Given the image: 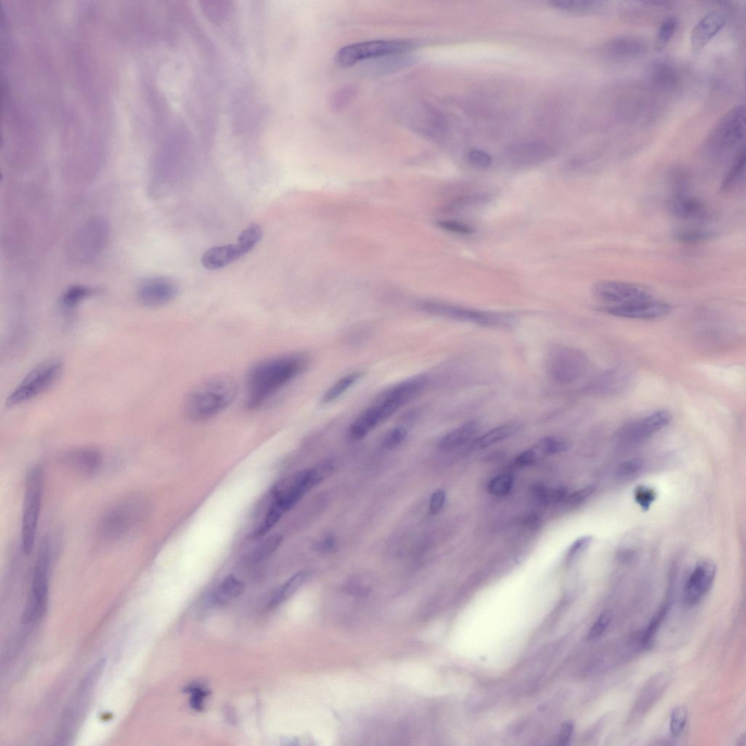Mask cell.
Instances as JSON below:
<instances>
[{
  "instance_id": "cell-49",
  "label": "cell",
  "mask_w": 746,
  "mask_h": 746,
  "mask_svg": "<svg viewBox=\"0 0 746 746\" xmlns=\"http://www.w3.org/2000/svg\"><path fill=\"white\" fill-rule=\"evenodd\" d=\"M439 225L450 232L458 234L467 235L474 233V230L470 226L454 221H443L439 223Z\"/></svg>"
},
{
  "instance_id": "cell-17",
  "label": "cell",
  "mask_w": 746,
  "mask_h": 746,
  "mask_svg": "<svg viewBox=\"0 0 746 746\" xmlns=\"http://www.w3.org/2000/svg\"><path fill=\"white\" fill-rule=\"evenodd\" d=\"M726 20L727 16L723 11L716 10L707 12L694 26L692 31L690 42L693 53H700L713 38L721 31Z\"/></svg>"
},
{
  "instance_id": "cell-40",
  "label": "cell",
  "mask_w": 746,
  "mask_h": 746,
  "mask_svg": "<svg viewBox=\"0 0 746 746\" xmlns=\"http://www.w3.org/2000/svg\"><path fill=\"white\" fill-rule=\"evenodd\" d=\"M514 485L511 475L503 474L494 478L488 485V491L495 496H504L510 493Z\"/></svg>"
},
{
  "instance_id": "cell-11",
  "label": "cell",
  "mask_w": 746,
  "mask_h": 746,
  "mask_svg": "<svg viewBox=\"0 0 746 746\" xmlns=\"http://www.w3.org/2000/svg\"><path fill=\"white\" fill-rule=\"evenodd\" d=\"M595 297L607 305H619L654 299V292L647 285L638 283L603 280L594 284Z\"/></svg>"
},
{
  "instance_id": "cell-26",
  "label": "cell",
  "mask_w": 746,
  "mask_h": 746,
  "mask_svg": "<svg viewBox=\"0 0 746 746\" xmlns=\"http://www.w3.org/2000/svg\"><path fill=\"white\" fill-rule=\"evenodd\" d=\"M364 373L363 371H354L334 383L321 397V404L328 405L337 401L363 376Z\"/></svg>"
},
{
  "instance_id": "cell-53",
  "label": "cell",
  "mask_w": 746,
  "mask_h": 746,
  "mask_svg": "<svg viewBox=\"0 0 746 746\" xmlns=\"http://www.w3.org/2000/svg\"><path fill=\"white\" fill-rule=\"evenodd\" d=\"M446 498L445 492L443 490H437L431 497L430 510L433 514L438 513L443 507Z\"/></svg>"
},
{
  "instance_id": "cell-29",
  "label": "cell",
  "mask_w": 746,
  "mask_h": 746,
  "mask_svg": "<svg viewBox=\"0 0 746 746\" xmlns=\"http://www.w3.org/2000/svg\"><path fill=\"white\" fill-rule=\"evenodd\" d=\"M310 576V572L308 571H301L293 575L276 592L272 600L270 602V606L272 607H276L291 598L303 585Z\"/></svg>"
},
{
  "instance_id": "cell-12",
  "label": "cell",
  "mask_w": 746,
  "mask_h": 746,
  "mask_svg": "<svg viewBox=\"0 0 746 746\" xmlns=\"http://www.w3.org/2000/svg\"><path fill=\"white\" fill-rule=\"evenodd\" d=\"M672 415L665 410H656L650 414L630 421L614 434L617 442L625 445H637L646 441L667 427Z\"/></svg>"
},
{
  "instance_id": "cell-50",
  "label": "cell",
  "mask_w": 746,
  "mask_h": 746,
  "mask_svg": "<svg viewBox=\"0 0 746 746\" xmlns=\"http://www.w3.org/2000/svg\"><path fill=\"white\" fill-rule=\"evenodd\" d=\"M488 200V196L485 194L469 195L462 197L455 201L454 208L456 209L467 208L472 205L485 203Z\"/></svg>"
},
{
  "instance_id": "cell-51",
  "label": "cell",
  "mask_w": 746,
  "mask_h": 746,
  "mask_svg": "<svg viewBox=\"0 0 746 746\" xmlns=\"http://www.w3.org/2000/svg\"><path fill=\"white\" fill-rule=\"evenodd\" d=\"M353 94L354 90L352 88H345L339 90L334 94L332 106L336 107L337 110L342 108L352 99Z\"/></svg>"
},
{
  "instance_id": "cell-47",
  "label": "cell",
  "mask_w": 746,
  "mask_h": 746,
  "mask_svg": "<svg viewBox=\"0 0 746 746\" xmlns=\"http://www.w3.org/2000/svg\"><path fill=\"white\" fill-rule=\"evenodd\" d=\"M468 160L472 165L479 169L487 168L492 162L490 154L480 150H471L468 154Z\"/></svg>"
},
{
  "instance_id": "cell-7",
  "label": "cell",
  "mask_w": 746,
  "mask_h": 746,
  "mask_svg": "<svg viewBox=\"0 0 746 746\" xmlns=\"http://www.w3.org/2000/svg\"><path fill=\"white\" fill-rule=\"evenodd\" d=\"M43 487V473L34 467L28 474L21 523V546L26 555H30L34 544L39 521Z\"/></svg>"
},
{
  "instance_id": "cell-54",
  "label": "cell",
  "mask_w": 746,
  "mask_h": 746,
  "mask_svg": "<svg viewBox=\"0 0 746 746\" xmlns=\"http://www.w3.org/2000/svg\"><path fill=\"white\" fill-rule=\"evenodd\" d=\"M537 458L531 448L521 453L516 459V465L521 467L530 466L537 461Z\"/></svg>"
},
{
  "instance_id": "cell-21",
  "label": "cell",
  "mask_w": 746,
  "mask_h": 746,
  "mask_svg": "<svg viewBox=\"0 0 746 746\" xmlns=\"http://www.w3.org/2000/svg\"><path fill=\"white\" fill-rule=\"evenodd\" d=\"M242 256L237 245L216 246L205 251L202 256L201 263L208 270H216L225 267L238 261Z\"/></svg>"
},
{
  "instance_id": "cell-23",
  "label": "cell",
  "mask_w": 746,
  "mask_h": 746,
  "mask_svg": "<svg viewBox=\"0 0 746 746\" xmlns=\"http://www.w3.org/2000/svg\"><path fill=\"white\" fill-rule=\"evenodd\" d=\"M521 425L518 422H510L492 429L472 443L476 450L484 449L497 443L505 441L519 432Z\"/></svg>"
},
{
  "instance_id": "cell-19",
  "label": "cell",
  "mask_w": 746,
  "mask_h": 746,
  "mask_svg": "<svg viewBox=\"0 0 746 746\" xmlns=\"http://www.w3.org/2000/svg\"><path fill=\"white\" fill-rule=\"evenodd\" d=\"M668 213L680 220H702L707 216L705 203L687 192L672 194L666 201Z\"/></svg>"
},
{
  "instance_id": "cell-39",
  "label": "cell",
  "mask_w": 746,
  "mask_h": 746,
  "mask_svg": "<svg viewBox=\"0 0 746 746\" xmlns=\"http://www.w3.org/2000/svg\"><path fill=\"white\" fill-rule=\"evenodd\" d=\"M602 2L590 1V0H558L553 2L556 8L569 11H588L596 10L601 7Z\"/></svg>"
},
{
  "instance_id": "cell-43",
  "label": "cell",
  "mask_w": 746,
  "mask_h": 746,
  "mask_svg": "<svg viewBox=\"0 0 746 746\" xmlns=\"http://www.w3.org/2000/svg\"><path fill=\"white\" fill-rule=\"evenodd\" d=\"M612 621V613L610 611L603 612L596 623L590 628L588 634L589 640H596L600 638L608 629Z\"/></svg>"
},
{
  "instance_id": "cell-48",
  "label": "cell",
  "mask_w": 746,
  "mask_h": 746,
  "mask_svg": "<svg viewBox=\"0 0 746 746\" xmlns=\"http://www.w3.org/2000/svg\"><path fill=\"white\" fill-rule=\"evenodd\" d=\"M592 537L584 536L576 540V541L571 546L568 552V561L569 562L576 560L580 557L583 553L589 547L592 543Z\"/></svg>"
},
{
  "instance_id": "cell-16",
  "label": "cell",
  "mask_w": 746,
  "mask_h": 746,
  "mask_svg": "<svg viewBox=\"0 0 746 746\" xmlns=\"http://www.w3.org/2000/svg\"><path fill=\"white\" fill-rule=\"evenodd\" d=\"M716 567L710 560H701L689 574L684 589V599L688 605L698 603L709 592L714 582Z\"/></svg>"
},
{
  "instance_id": "cell-5",
  "label": "cell",
  "mask_w": 746,
  "mask_h": 746,
  "mask_svg": "<svg viewBox=\"0 0 746 746\" xmlns=\"http://www.w3.org/2000/svg\"><path fill=\"white\" fill-rule=\"evenodd\" d=\"M745 133V108H732L712 128L706 139V150L712 158H721L740 144Z\"/></svg>"
},
{
  "instance_id": "cell-25",
  "label": "cell",
  "mask_w": 746,
  "mask_h": 746,
  "mask_svg": "<svg viewBox=\"0 0 746 746\" xmlns=\"http://www.w3.org/2000/svg\"><path fill=\"white\" fill-rule=\"evenodd\" d=\"M745 150L744 145L739 147L734 158L725 174L720 190L723 192H727L740 182V179L745 173Z\"/></svg>"
},
{
  "instance_id": "cell-46",
  "label": "cell",
  "mask_w": 746,
  "mask_h": 746,
  "mask_svg": "<svg viewBox=\"0 0 746 746\" xmlns=\"http://www.w3.org/2000/svg\"><path fill=\"white\" fill-rule=\"evenodd\" d=\"M188 692L191 693L190 704L192 709L198 712L202 711L205 698H207L209 694L208 691L203 687L194 686L188 688Z\"/></svg>"
},
{
  "instance_id": "cell-18",
  "label": "cell",
  "mask_w": 746,
  "mask_h": 746,
  "mask_svg": "<svg viewBox=\"0 0 746 746\" xmlns=\"http://www.w3.org/2000/svg\"><path fill=\"white\" fill-rule=\"evenodd\" d=\"M648 46L641 38L624 35L614 38L603 47V52L610 59L628 61L646 54Z\"/></svg>"
},
{
  "instance_id": "cell-42",
  "label": "cell",
  "mask_w": 746,
  "mask_h": 746,
  "mask_svg": "<svg viewBox=\"0 0 746 746\" xmlns=\"http://www.w3.org/2000/svg\"><path fill=\"white\" fill-rule=\"evenodd\" d=\"M688 717V712L685 707L679 706L673 711L670 720V729L672 735L678 736L684 731Z\"/></svg>"
},
{
  "instance_id": "cell-14",
  "label": "cell",
  "mask_w": 746,
  "mask_h": 746,
  "mask_svg": "<svg viewBox=\"0 0 746 746\" xmlns=\"http://www.w3.org/2000/svg\"><path fill=\"white\" fill-rule=\"evenodd\" d=\"M598 310L610 316L641 320L663 317L671 312L672 307L666 302L654 299L619 305H604Z\"/></svg>"
},
{
  "instance_id": "cell-38",
  "label": "cell",
  "mask_w": 746,
  "mask_h": 746,
  "mask_svg": "<svg viewBox=\"0 0 746 746\" xmlns=\"http://www.w3.org/2000/svg\"><path fill=\"white\" fill-rule=\"evenodd\" d=\"M668 183L671 187L672 194L687 192L689 188V177L683 167H675L668 174Z\"/></svg>"
},
{
  "instance_id": "cell-44",
  "label": "cell",
  "mask_w": 746,
  "mask_h": 746,
  "mask_svg": "<svg viewBox=\"0 0 746 746\" xmlns=\"http://www.w3.org/2000/svg\"><path fill=\"white\" fill-rule=\"evenodd\" d=\"M634 497L637 504L643 510L647 511L649 509L656 498H657V494H656L652 488L641 485L636 488L634 493Z\"/></svg>"
},
{
  "instance_id": "cell-9",
  "label": "cell",
  "mask_w": 746,
  "mask_h": 746,
  "mask_svg": "<svg viewBox=\"0 0 746 746\" xmlns=\"http://www.w3.org/2000/svg\"><path fill=\"white\" fill-rule=\"evenodd\" d=\"M419 308L421 311L431 315L488 327L507 326L512 321L511 316L506 314L474 310L439 301H422Z\"/></svg>"
},
{
  "instance_id": "cell-41",
  "label": "cell",
  "mask_w": 746,
  "mask_h": 746,
  "mask_svg": "<svg viewBox=\"0 0 746 746\" xmlns=\"http://www.w3.org/2000/svg\"><path fill=\"white\" fill-rule=\"evenodd\" d=\"M623 372H612L604 375L598 379V383L596 387L599 392H612L621 387L625 383V378L622 376Z\"/></svg>"
},
{
  "instance_id": "cell-34",
  "label": "cell",
  "mask_w": 746,
  "mask_h": 746,
  "mask_svg": "<svg viewBox=\"0 0 746 746\" xmlns=\"http://www.w3.org/2000/svg\"><path fill=\"white\" fill-rule=\"evenodd\" d=\"M93 293V290L88 287L80 285L72 287L63 294L61 299V306L68 310H72Z\"/></svg>"
},
{
  "instance_id": "cell-30",
  "label": "cell",
  "mask_w": 746,
  "mask_h": 746,
  "mask_svg": "<svg viewBox=\"0 0 746 746\" xmlns=\"http://www.w3.org/2000/svg\"><path fill=\"white\" fill-rule=\"evenodd\" d=\"M717 234L714 230L699 228H680L674 230L673 237L681 243L698 244L715 239Z\"/></svg>"
},
{
  "instance_id": "cell-56",
  "label": "cell",
  "mask_w": 746,
  "mask_h": 746,
  "mask_svg": "<svg viewBox=\"0 0 746 746\" xmlns=\"http://www.w3.org/2000/svg\"><path fill=\"white\" fill-rule=\"evenodd\" d=\"M336 547V541L332 536H327L321 540L317 545L316 549L320 552H330Z\"/></svg>"
},
{
  "instance_id": "cell-24",
  "label": "cell",
  "mask_w": 746,
  "mask_h": 746,
  "mask_svg": "<svg viewBox=\"0 0 746 746\" xmlns=\"http://www.w3.org/2000/svg\"><path fill=\"white\" fill-rule=\"evenodd\" d=\"M70 464L85 474H94L102 465L101 454L93 448H83L72 453L68 457Z\"/></svg>"
},
{
  "instance_id": "cell-36",
  "label": "cell",
  "mask_w": 746,
  "mask_h": 746,
  "mask_svg": "<svg viewBox=\"0 0 746 746\" xmlns=\"http://www.w3.org/2000/svg\"><path fill=\"white\" fill-rule=\"evenodd\" d=\"M334 469H336V463L332 460H326L307 470L308 482L312 488L330 477Z\"/></svg>"
},
{
  "instance_id": "cell-13",
  "label": "cell",
  "mask_w": 746,
  "mask_h": 746,
  "mask_svg": "<svg viewBox=\"0 0 746 746\" xmlns=\"http://www.w3.org/2000/svg\"><path fill=\"white\" fill-rule=\"evenodd\" d=\"M144 509L137 501H125L107 512L100 530L108 538H119L133 529L143 516Z\"/></svg>"
},
{
  "instance_id": "cell-20",
  "label": "cell",
  "mask_w": 746,
  "mask_h": 746,
  "mask_svg": "<svg viewBox=\"0 0 746 746\" xmlns=\"http://www.w3.org/2000/svg\"><path fill=\"white\" fill-rule=\"evenodd\" d=\"M480 430L481 423L478 421H467L445 435L439 447L443 452L454 451L472 441Z\"/></svg>"
},
{
  "instance_id": "cell-1",
  "label": "cell",
  "mask_w": 746,
  "mask_h": 746,
  "mask_svg": "<svg viewBox=\"0 0 746 746\" xmlns=\"http://www.w3.org/2000/svg\"><path fill=\"white\" fill-rule=\"evenodd\" d=\"M308 359L288 354L263 360L249 372L245 405L250 410L261 407L282 388L306 370Z\"/></svg>"
},
{
  "instance_id": "cell-27",
  "label": "cell",
  "mask_w": 746,
  "mask_h": 746,
  "mask_svg": "<svg viewBox=\"0 0 746 746\" xmlns=\"http://www.w3.org/2000/svg\"><path fill=\"white\" fill-rule=\"evenodd\" d=\"M244 584L234 576H228L213 592L211 599L213 603L222 604L230 599L239 597L244 590Z\"/></svg>"
},
{
  "instance_id": "cell-10",
  "label": "cell",
  "mask_w": 746,
  "mask_h": 746,
  "mask_svg": "<svg viewBox=\"0 0 746 746\" xmlns=\"http://www.w3.org/2000/svg\"><path fill=\"white\" fill-rule=\"evenodd\" d=\"M588 366V359L582 352L557 347L547 356L546 370L552 380L560 384L573 383L585 374Z\"/></svg>"
},
{
  "instance_id": "cell-3",
  "label": "cell",
  "mask_w": 746,
  "mask_h": 746,
  "mask_svg": "<svg viewBox=\"0 0 746 746\" xmlns=\"http://www.w3.org/2000/svg\"><path fill=\"white\" fill-rule=\"evenodd\" d=\"M110 235L109 223L100 216L89 218L72 235L68 254L77 265H85L97 259L106 248Z\"/></svg>"
},
{
  "instance_id": "cell-35",
  "label": "cell",
  "mask_w": 746,
  "mask_h": 746,
  "mask_svg": "<svg viewBox=\"0 0 746 746\" xmlns=\"http://www.w3.org/2000/svg\"><path fill=\"white\" fill-rule=\"evenodd\" d=\"M645 463L641 458H632L622 463L616 470L617 479L621 481L633 480L644 470Z\"/></svg>"
},
{
  "instance_id": "cell-31",
  "label": "cell",
  "mask_w": 746,
  "mask_h": 746,
  "mask_svg": "<svg viewBox=\"0 0 746 746\" xmlns=\"http://www.w3.org/2000/svg\"><path fill=\"white\" fill-rule=\"evenodd\" d=\"M284 536L275 534L268 537L247 558L249 564H256L272 556L281 545Z\"/></svg>"
},
{
  "instance_id": "cell-22",
  "label": "cell",
  "mask_w": 746,
  "mask_h": 746,
  "mask_svg": "<svg viewBox=\"0 0 746 746\" xmlns=\"http://www.w3.org/2000/svg\"><path fill=\"white\" fill-rule=\"evenodd\" d=\"M650 80L655 87L663 91H672L679 82V77L672 63L658 61L652 63L649 70Z\"/></svg>"
},
{
  "instance_id": "cell-32",
  "label": "cell",
  "mask_w": 746,
  "mask_h": 746,
  "mask_svg": "<svg viewBox=\"0 0 746 746\" xmlns=\"http://www.w3.org/2000/svg\"><path fill=\"white\" fill-rule=\"evenodd\" d=\"M263 236V230L260 225L252 223L244 228L238 238L236 244L242 256L250 252L259 243Z\"/></svg>"
},
{
  "instance_id": "cell-37",
  "label": "cell",
  "mask_w": 746,
  "mask_h": 746,
  "mask_svg": "<svg viewBox=\"0 0 746 746\" xmlns=\"http://www.w3.org/2000/svg\"><path fill=\"white\" fill-rule=\"evenodd\" d=\"M669 609H670V605L665 603L657 614L652 617V621L646 627L642 636V643L645 647H648L652 644V639H654L656 634H658V629L665 619Z\"/></svg>"
},
{
  "instance_id": "cell-28",
  "label": "cell",
  "mask_w": 746,
  "mask_h": 746,
  "mask_svg": "<svg viewBox=\"0 0 746 746\" xmlns=\"http://www.w3.org/2000/svg\"><path fill=\"white\" fill-rule=\"evenodd\" d=\"M570 447V443L563 436H550L540 440L531 447L537 459L547 456L556 455L567 452Z\"/></svg>"
},
{
  "instance_id": "cell-6",
  "label": "cell",
  "mask_w": 746,
  "mask_h": 746,
  "mask_svg": "<svg viewBox=\"0 0 746 746\" xmlns=\"http://www.w3.org/2000/svg\"><path fill=\"white\" fill-rule=\"evenodd\" d=\"M63 364L61 359H50L36 366L8 396L6 405H20L33 400L49 390L59 379Z\"/></svg>"
},
{
  "instance_id": "cell-45",
  "label": "cell",
  "mask_w": 746,
  "mask_h": 746,
  "mask_svg": "<svg viewBox=\"0 0 746 746\" xmlns=\"http://www.w3.org/2000/svg\"><path fill=\"white\" fill-rule=\"evenodd\" d=\"M407 435V431L405 428L403 427H394L385 434L383 441V445L387 449H394L404 442Z\"/></svg>"
},
{
  "instance_id": "cell-52",
  "label": "cell",
  "mask_w": 746,
  "mask_h": 746,
  "mask_svg": "<svg viewBox=\"0 0 746 746\" xmlns=\"http://www.w3.org/2000/svg\"><path fill=\"white\" fill-rule=\"evenodd\" d=\"M594 492V486H587L583 490L572 494L568 498V503L571 505H581Z\"/></svg>"
},
{
  "instance_id": "cell-55",
  "label": "cell",
  "mask_w": 746,
  "mask_h": 746,
  "mask_svg": "<svg viewBox=\"0 0 746 746\" xmlns=\"http://www.w3.org/2000/svg\"><path fill=\"white\" fill-rule=\"evenodd\" d=\"M574 730V724L571 721L565 722L561 729L559 745H567L570 741Z\"/></svg>"
},
{
  "instance_id": "cell-15",
  "label": "cell",
  "mask_w": 746,
  "mask_h": 746,
  "mask_svg": "<svg viewBox=\"0 0 746 746\" xmlns=\"http://www.w3.org/2000/svg\"><path fill=\"white\" fill-rule=\"evenodd\" d=\"M178 294L176 283L170 278L152 277L141 282L137 297L147 308H158L172 302Z\"/></svg>"
},
{
  "instance_id": "cell-33",
  "label": "cell",
  "mask_w": 746,
  "mask_h": 746,
  "mask_svg": "<svg viewBox=\"0 0 746 746\" xmlns=\"http://www.w3.org/2000/svg\"><path fill=\"white\" fill-rule=\"evenodd\" d=\"M678 28V20L675 17H667L664 19L656 33L654 39V48L658 51L663 50L672 39Z\"/></svg>"
},
{
  "instance_id": "cell-2",
  "label": "cell",
  "mask_w": 746,
  "mask_h": 746,
  "mask_svg": "<svg viewBox=\"0 0 746 746\" xmlns=\"http://www.w3.org/2000/svg\"><path fill=\"white\" fill-rule=\"evenodd\" d=\"M238 394V384L231 376L217 375L205 380L192 389L185 398L186 417L194 421H207L221 414Z\"/></svg>"
},
{
  "instance_id": "cell-4",
  "label": "cell",
  "mask_w": 746,
  "mask_h": 746,
  "mask_svg": "<svg viewBox=\"0 0 746 746\" xmlns=\"http://www.w3.org/2000/svg\"><path fill=\"white\" fill-rule=\"evenodd\" d=\"M419 46L410 40H378L346 46L341 48L336 61L341 68H350L367 60L398 57L410 52Z\"/></svg>"
},
{
  "instance_id": "cell-8",
  "label": "cell",
  "mask_w": 746,
  "mask_h": 746,
  "mask_svg": "<svg viewBox=\"0 0 746 746\" xmlns=\"http://www.w3.org/2000/svg\"><path fill=\"white\" fill-rule=\"evenodd\" d=\"M50 562L49 543L46 541L35 563L30 601L22 616V623L24 624L39 621L46 614L48 601Z\"/></svg>"
}]
</instances>
